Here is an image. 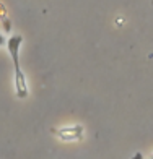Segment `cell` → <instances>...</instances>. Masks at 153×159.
Returning <instances> with one entry per match:
<instances>
[{
    "label": "cell",
    "instance_id": "6da1fadb",
    "mask_svg": "<svg viewBox=\"0 0 153 159\" xmlns=\"http://www.w3.org/2000/svg\"><path fill=\"white\" fill-rule=\"evenodd\" d=\"M21 42H23V38L21 36H12V38L7 41V49H8V54L13 60V65H15V81H17V93L18 98H26L28 96V88H26V80L25 75L20 68V47Z\"/></svg>",
    "mask_w": 153,
    "mask_h": 159
},
{
    "label": "cell",
    "instance_id": "7a4b0ae2",
    "mask_svg": "<svg viewBox=\"0 0 153 159\" xmlns=\"http://www.w3.org/2000/svg\"><path fill=\"white\" fill-rule=\"evenodd\" d=\"M5 42H7V41H5V38H3V36H2V34H0V46H3V44H5Z\"/></svg>",
    "mask_w": 153,
    "mask_h": 159
}]
</instances>
